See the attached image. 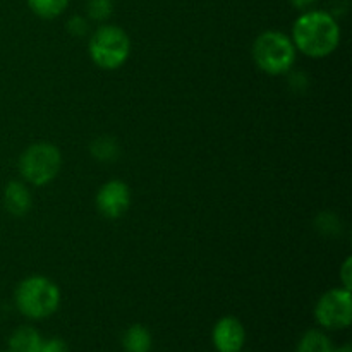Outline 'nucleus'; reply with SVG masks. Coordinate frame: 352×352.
Returning <instances> with one entry per match:
<instances>
[{
  "label": "nucleus",
  "mask_w": 352,
  "mask_h": 352,
  "mask_svg": "<svg viewBox=\"0 0 352 352\" xmlns=\"http://www.w3.org/2000/svg\"><path fill=\"white\" fill-rule=\"evenodd\" d=\"M292 43L306 57L323 58L340 45V26L325 10H305L292 26Z\"/></svg>",
  "instance_id": "nucleus-1"
},
{
  "label": "nucleus",
  "mask_w": 352,
  "mask_h": 352,
  "mask_svg": "<svg viewBox=\"0 0 352 352\" xmlns=\"http://www.w3.org/2000/svg\"><path fill=\"white\" fill-rule=\"evenodd\" d=\"M14 301L23 316L30 320H45L60 306V289L48 277L33 275L19 282Z\"/></svg>",
  "instance_id": "nucleus-2"
},
{
  "label": "nucleus",
  "mask_w": 352,
  "mask_h": 352,
  "mask_svg": "<svg viewBox=\"0 0 352 352\" xmlns=\"http://www.w3.org/2000/svg\"><path fill=\"white\" fill-rule=\"evenodd\" d=\"M298 57L292 38L282 31H265L253 43V60L270 76H282L292 69Z\"/></svg>",
  "instance_id": "nucleus-3"
},
{
  "label": "nucleus",
  "mask_w": 352,
  "mask_h": 352,
  "mask_svg": "<svg viewBox=\"0 0 352 352\" xmlns=\"http://www.w3.org/2000/svg\"><path fill=\"white\" fill-rule=\"evenodd\" d=\"M89 57L105 71H116L131 55V38L122 28L102 24L89 38Z\"/></svg>",
  "instance_id": "nucleus-4"
},
{
  "label": "nucleus",
  "mask_w": 352,
  "mask_h": 352,
  "mask_svg": "<svg viewBox=\"0 0 352 352\" xmlns=\"http://www.w3.org/2000/svg\"><path fill=\"white\" fill-rule=\"evenodd\" d=\"M62 168V153L55 144L40 141L33 143L19 157V172L31 186H47Z\"/></svg>",
  "instance_id": "nucleus-5"
},
{
  "label": "nucleus",
  "mask_w": 352,
  "mask_h": 352,
  "mask_svg": "<svg viewBox=\"0 0 352 352\" xmlns=\"http://www.w3.org/2000/svg\"><path fill=\"white\" fill-rule=\"evenodd\" d=\"M315 318L322 329L344 330L352 322V298L346 287L330 289L318 299L315 306Z\"/></svg>",
  "instance_id": "nucleus-6"
},
{
  "label": "nucleus",
  "mask_w": 352,
  "mask_h": 352,
  "mask_svg": "<svg viewBox=\"0 0 352 352\" xmlns=\"http://www.w3.org/2000/svg\"><path fill=\"white\" fill-rule=\"evenodd\" d=\"M131 206V189L122 181H109L96 192V208L105 219H120Z\"/></svg>",
  "instance_id": "nucleus-7"
},
{
  "label": "nucleus",
  "mask_w": 352,
  "mask_h": 352,
  "mask_svg": "<svg viewBox=\"0 0 352 352\" xmlns=\"http://www.w3.org/2000/svg\"><path fill=\"white\" fill-rule=\"evenodd\" d=\"M212 342L219 352H241L246 342V329L236 316H223L213 327Z\"/></svg>",
  "instance_id": "nucleus-8"
},
{
  "label": "nucleus",
  "mask_w": 352,
  "mask_h": 352,
  "mask_svg": "<svg viewBox=\"0 0 352 352\" xmlns=\"http://www.w3.org/2000/svg\"><path fill=\"white\" fill-rule=\"evenodd\" d=\"M33 196L26 184L12 181L3 189V206L12 217H24L31 210Z\"/></svg>",
  "instance_id": "nucleus-9"
},
{
  "label": "nucleus",
  "mask_w": 352,
  "mask_h": 352,
  "mask_svg": "<svg viewBox=\"0 0 352 352\" xmlns=\"http://www.w3.org/2000/svg\"><path fill=\"white\" fill-rule=\"evenodd\" d=\"M41 344H43V337L30 325L19 327L9 337L10 352H40Z\"/></svg>",
  "instance_id": "nucleus-10"
},
{
  "label": "nucleus",
  "mask_w": 352,
  "mask_h": 352,
  "mask_svg": "<svg viewBox=\"0 0 352 352\" xmlns=\"http://www.w3.org/2000/svg\"><path fill=\"white\" fill-rule=\"evenodd\" d=\"M153 337L143 325H131L122 336V347L126 352H150Z\"/></svg>",
  "instance_id": "nucleus-11"
},
{
  "label": "nucleus",
  "mask_w": 352,
  "mask_h": 352,
  "mask_svg": "<svg viewBox=\"0 0 352 352\" xmlns=\"http://www.w3.org/2000/svg\"><path fill=\"white\" fill-rule=\"evenodd\" d=\"M333 346L330 337L322 330H308L299 339L296 352H332Z\"/></svg>",
  "instance_id": "nucleus-12"
},
{
  "label": "nucleus",
  "mask_w": 352,
  "mask_h": 352,
  "mask_svg": "<svg viewBox=\"0 0 352 352\" xmlns=\"http://www.w3.org/2000/svg\"><path fill=\"white\" fill-rule=\"evenodd\" d=\"M28 6L34 16L41 19H55L69 6V0H28Z\"/></svg>",
  "instance_id": "nucleus-13"
},
{
  "label": "nucleus",
  "mask_w": 352,
  "mask_h": 352,
  "mask_svg": "<svg viewBox=\"0 0 352 352\" xmlns=\"http://www.w3.org/2000/svg\"><path fill=\"white\" fill-rule=\"evenodd\" d=\"M89 151L100 162H112L119 157V143L110 136H100L89 144Z\"/></svg>",
  "instance_id": "nucleus-14"
},
{
  "label": "nucleus",
  "mask_w": 352,
  "mask_h": 352,
  "mask_svg": "<svg viewBox=\"0 0 352 352\" xmlns=\"http://www.w3.org/2000/svg\"><path fill=\"white\" fill-rule=\"evenodd\" d=\"M86 12L93 21H107L113 12V0H88L86 2Z\"/></svg>",
  "instance_id": "nucleus-15"
},
{
  "label": "nucleus",
  "mask_w": 352,
  "mask_h": 352,
  "mask_svg": "<svg viewBox=\"0 0 352 352\" xmlns=\"http://www.w3.org/2000/svg\"><path fill=\"white\" fill-rule=\"evenodd\" d=\"M88 21L81 16H72L67 23V30L71 31V34L74 36H85L88 33Z\"/></svg>",
  "instance_id": "nucleus-16"
},
{
  "label": "nucleus",
  "mask_w": 352,
  "mask_h": 352,
  "mask_svg": "<svg viewBox=\"0 0 352 352\" xmlns=\"http://www.w3.org/2000/svg\"><path fill=\"white\" fill-rule=\"evenodd\" d=\"M40 352H69L67 344L64 342L58 337H52V339H43V344H41Z\"/></svg>",
  "instance_id": "nucleus-17"
},
{
  "label": "nucleus",
  "mask_w": 352,
  "mask_h": 352,
  "mask_svg": "<svg viewBox=\"0 0 352 352\" xmlns=\"http://www.w3.org/2000/svg\"><path fill=\"white\" fill-rule=\"evenodd\" d=\"M342 284L351 291V258H347L342 265Z\"/></svg>",
  "instance_id": "nucleus-18"
},
{
  "label": "nucleus",
  "mask_w": 352,
  "mask_h": 352,
  "mask_svg": "<svg viewBox=\"0 0 352 352\" xmlns=\"http://www.w3.org/2000/svg\"><path fill=\"white\" fill-rule=\"evenodd\" d=\"M291 6L298 10H309L318 0H289Z\"/></svg>",
  "instance_id": "nucleus-19"
},
{
  "label": "nucleus",
  "mask_w": 352,
  "mask_h": 352,
  "mask_svg": "<svg viewBox=\"0 0 352 352\" xmlns=\"http://www.w3.org/2000/svg\"><path fill=\"white\" fill-rule=\"evenodd\" d=\"M332 352H352V349H351L349 344H344V346H340V347H333Z\"/></svg>",
  "instance_id": "nucleus-20"
},
{
  "label": "nucleus",
  "mask_w": 352,
  "mask_h": 352,
  "mask_svg": "<svg viewBox=\"0 0 352 352\" xmlns=\"http://www.w3.org/2000/svg\"><path fill=\"white\" fill-rule=\"evenodd\" d=\"M0 352H10V351H0Z\"/></svg>",
  "instance_id": "nucleus-21"
}]
</instances>
